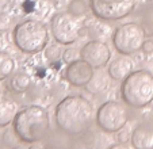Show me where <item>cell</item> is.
<instances>
[{"label":"cell","mask_w":153,"mask_h":149,"mask_svg":"<svg viewBox=\"0 0 153 149\" xmlns=\"http://www.w3.org/2000/svg\"><path fill=\"white\" fill-rule=\"evenodd\" d=\"M54 118L58 129L68 136L85 132L94 122V107L85 98L69 95L56 106Z\"/></svg>","instance_id":"1"},{"label":"cell","mask_w":153,"mask_h":149,"mask_svg":"<svg viewBox=\"0 0 153 149\" xmlns=\"http://www.w3.org/2000/svg\"><path fill=\"white\" fill-rule=\"evenodd\" d=\"M12 129L16 137L25 144H34L43 140L50 129L49 114L41 106H26L18 111Z\"/></svg>","instance_id":"2"},{"label":"cell","mask_w":153,"mask_h":149,"mask_svg":"<svg viewBox=\"0 0 153 149\" xmlns=\"http://www.w3.org/2000/svg\"><path fill=\"white\" fill-rule=\"evenodd\" d=\"M121 98L125 104L133 109H144L153 102V74L138 69L122 80Z\"/></svg>","instance_id":"3"},{"label":"cell","mask_w":153,"mask_h":149,"mask_svg":"<svg viewBox=\"0 0 153 149\" xmlns=\"http://www.w3.org/2000/svg\"><path fill=\"white\" fill-rule=\"evenodd\" d=\"M14 45L26 54H35L46 48L49 34L45 23L35 19H26L18 23L12 31Z\"/></svg>","instance_id":"4"},{"label":"cell","mask_w":153,"mask_h":149,"mask_svg":"<svg viewBox=\"0 0 153 149\" xmlns=\"http://www.w3.org/2000/svg\"><path fill=\"white\" fill-rule=\"evenodd\" d=\"M146 37V30L141 23L129 22L117 27L113 34V45L121 54H133L141 49Z\"/></svg>","instance_id":"5"},{"label":"cell","mask_w":153,"mask_h":149,"mask_svg":"<svg viewBox=\"0 0 153 149\" xmlns=\"http://www.w3.org/2000/svg\"><path fill=\"white\" fill-rule=\"evenodd\" d=\"M129 121V110L123 103L108 101L98 109L95 122L100 130L106 133H117L126 126Z\"/></svg>","instance_id":"6"},{"label":"cell","mask_w":153,"mask_h":149,"mask_svg":"<svg viewBox=\"0 0 153 149\" xmlns=\"http://www.w3.org/2000/svg\"><path fill=\"white\" fill-rule=\"evenodd\" d=\"M50 30L53 38L61 45H71L76 42L80 35L81 25L77 16L69 11L57 12L50 19Z\"/></svg>","instance_id":"7"},{"label":"cell","mask_w":153,"mask_h":149,"mask_svg":"<svg viewBox=\"0 0 153 149\" xmlns=\"http://www.w3.org/2000/svg\"><path fill=\"white\" fill-rule=\"evenodd\" d=\"M137 0H90V8L102 20H119L133 12Z\"/></svg>","instance_id":"8"},{"label":"cell","mask_w":153,"mask_h":149,"mask_svg":"<svg viewBox=\"0 0 153 149\" xmlns=\"http://www.w3.org/2000/svg\"><path fill=\"white\" fill-rule=\"evenodd\" d=\"M80 58L94 66V69H102L108 64L111 58V50L108 45L98 39L90 41L80 49Z\"/></svg>","instance_id":"9"},{"label":"cell","mask_w":153,"mask_h":149,"mask_svg":"<svg viewBox=\"0 0 153 149\" xmlns=\"http://www.w3.org/2000/svg\"><path fill=\"white\" fill-rule=\"evenodd\" d=\"M94 76V66L83 58L68 64L64 77L73 87H85Z\"/></svg>","instance_id":"10"},{"label":"cell","mask_w":153,"mask_h":149,"mask_svg":"<svg viewBox=\"0 0 153 149\" xmlns=\"http://www.w3.org/2000/svg\"><path fill=\"white\" fill-rule=\"evenodd\" d=\"M134 68V63L133 60L126 54L118 56L115 60L111 61V64L108 65V76H110L113 80H123L125 77H127Z\"/></svg>","instance_id":"11"},{"label":"cell","mask_w":153,"mask_h":149,"mask_svg":"<svg viewBox=\"0 0 153 149\" xmlns=\"http://www.w3.org/2000/svg\"><path fill=\"white\" fill-rule=\"evenodd\" d=\"M131 145L134 149H153V126L141 123L131 133Z\"/></svg>","instance_id":"12"},{"label":"cell","mask_w":153,"mask_h":149,"mask_svg":"<svg viewBox=\"0 0 153 149\" xmlns=\"http://www.w3.org/2000/svg\"><path fill=\"white\" fill-rule=\"evenodd\" d=\"M18 106L11 99L0 98V127L8 126L14 122L15 117L18 114Z\"/></svg>","instance_id":"13"},{"label":"cell","mask_w":153,"mask_h":149,"mask_svg":"<svg viewBox=\"0 0 153 149\" xmlns=\"http://www.w3.org/2000/svg\"><path fill=\"white\" fill-rule=\"evenodd\" d=\"M71 149H96L98 148V137L94 132L85 130L80 134L72 136Z\"/></svg>","instance_id":"14"},{"label":"cell","mask_w":153,"mask_h":149,"mask_svg":"<svg viewBox=\"0 0 153 149\" xmlns=\"http://www.w3.org/2000/svg\"><path fill=\"white\" fill-rule=\"evenodd\" d=\"M8 87L12 92L15 94H22V92H26L27 89L31 87V77L26 72H16L10 77L8 81Z\"/></svg>","instance_id":"15"},{"label":"cell","mask_w":153,"mask_h":149,"mask_svg":"<svg viewBox=\"0 0 153 149\" xmlns=\"http://www.w3.org/2000/svg\"><path fill=\"white\" fill-rule=\"evenodd\" d=\"M108 77H110L108 73H103V72L94 73L91 81L85 86V89L91 94H100V92L106 91L108 87Z\"/></svg>","instance_id":"16"},{"label":"cell","mask_w":153,"mask_h":149,"mask_svg":"<svg viewBox=\"0 0 153 149\" xmlns=\"http://www.w3.org/2000/svg\"><path fill=\"white\" fill-rule=\"evenodd\" d=\"M15 69V61L8 53L0 52V81L10 77Z\"/></svg>","instance_id":"17"},{"label":"cell","mask_w":153,"mask_h":149,"mask_svg":"<svg viewBox=\"0 0 153 149\" xmlns=\"http://www.w3.org/2000/svg\"><path fill=\"white\" fill-rule=\"evenodd\" d=\"M140 16H141V25L146 33L153 35V0L148 1L141 10H140Z\"/></svg>","instance_id":"18"},{"label":"cell","mask_w":153,"mask_h":149,"mask_svg":"<svg viewBox=\"0 0 153 149\" xmlns=\"http://www.w3.org/2000/svg\"><path fill=\"white\" fill-rule=\"evenodd\" d=\"M68 11L71 14H73L75 16H81V15H84L87 12V4L84 3V0H73L69 4Z\"/></svg>","instance_id":"19"},{"label":"cell","mask_w":153,"mask_h":149,"mask_svg":"<svg viewBox=\"0 0 153 149\" xmlns=\"http://www.w3.org/2000/svg\"><path fill=\"white\" fill-rule=\"evenodd\" d=\"M11 23H12V19L8 14L0 12V33L8 31L10 27H11Z\"/></svg>","instance_id":"20"},{"label":"cell","mask_w":153,"mask_h":149,"mask_svg":"<svg viewBox=\"0 0 153 149\" xmlns=\"http://www.w3.org/2000/svg\"><path fill=\"white\" fill-rule=\"evenodd\" d=\"M76 56H77V50L73 48H69V49H65V52H62V56H61V57H62V60L67 64H71V63L77 60Z\"/></svg>","instance_id":"21"},{"label":"cell","mask_w":153,"mask_h":149,"mask_svg":"<svg viewBox=\"0 0 153 149\" xmlns=\"http://www.w3.org/2000/svg\"><path fill=\"white\" fill-rule=\"evenodd\" d=\"M60 56H62V53H61L58 46H50L49 50H46V57L50 61H57L60 58Z\"/></svg>","instance_id":"22"},{"label":"cell","mask_w":153,"mask_h":149,"mask_svg":"<svg viewBox=\"0 0 153 149\" xmlns=\"http://www.w3.org/2000/svg\"><path fill=\"white\" fill-rule=\"evenodd\" d=\"M141 50L145 54H152L153 53V39H145L141 46Z\"/></svg>","instance_id":"23"},{"label":"cell","mask_w":153,"mask_h":149,"mask_svg":"<svg viewBox=\"0 0 153 149\" xmlns=\"http://www.w3.org/2000/svg\"><path fill=\"white\" fill-rule=\"evenodd\" d=\"M45 149H67V148H65V145L57 142V141H49L48 145L45 146Z\"/></svg>","instance_id":"24"},{"label":"cell","mask_w":153,"mask_h":149,"mask_svg":"<svg viewBox=\"0 0 153 149\" xmlns=\"http://www.w3.org/2000/svg\"><path fill=\"white\" fill-rule=\"evenodd\" d=\"M108 149H131L129 145H126L125 142H119V144H114V145H111Z\"/></svg>","instance_id":"25"},{"label":"cell","mask_w":153,"mask_h":149,"mask_svg":"<svg viewBox=\"0 0 153 149\" xmlns=\"http://www.w3.org/2000/svg\"><path fill=\"white\" fill-rule=\"evenodd\" d=\"M119 133H121V136H119V142H126L130 136L127 134L126 132H119Z\"/></svg>","instance_id":"26"},{"label":"cell","mask_w":153,"mask_h":149,"mask_svg":"<svg viewBox=\"0 0 153 149\" xmlns=\"http://www.w3.org/2000/svg\"><path fill=\"white\" fill-rule=\"evenodd\" d=\"M29 149H45L41 144H37V142H34V144H31V145L29 146Z\"/></svg>","instance_id":"27"},{"label":"cell","mask_w":153,"mask_h":149,"mask_svg":"<svg viewBox=\"0 0 153 149\" xmlns=\"http://www.w3.org/2000/svg\"><path fill=\"white\" fill-rule=\"evenodd\" d=\"M12 149H25V148H23V146H22V145H16V146H14V148H12Z\"/></svg>","instance_id":"28"}]
</instances>
